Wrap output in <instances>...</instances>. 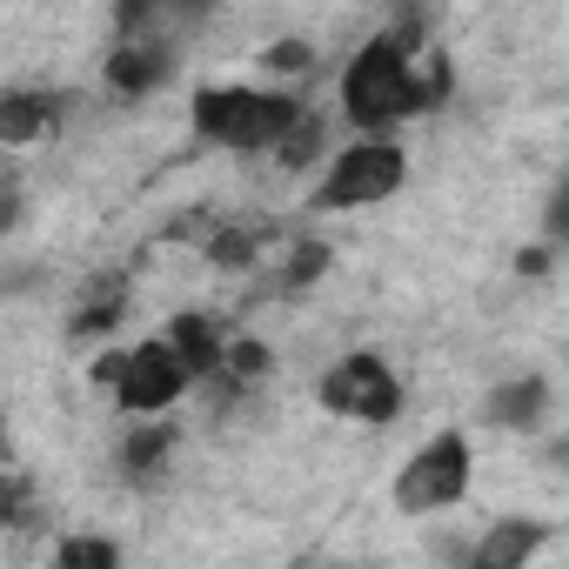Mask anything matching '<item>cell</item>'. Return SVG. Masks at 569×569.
<instances>
[{
	"label": "cell",
	"instance_id": "1",
	"mask_svg": "<svg viewBox=\"0 0 569 569\" xmlns=\"http://www.w3.org/2000/svg\"><path fill=\"white\" fill-rule=\"evenodd\" d=\"M449 88H456V68H449V54L429 48V21L402 14V21L376 28L342 61L336 108L356 128V141H396L402 121H422V114L449 108Z\"/></svg>",
	"mask_w": 569,
	"mask_h": 569
},
{
	"label": "cell",
	"instance_id": "2",
	"mask_svg": "<svg viewBox=\"0 0 569 569\" xmlns=\"http://www.w3.org/2000/svg\"><path fill=\"white\" fill-rule=\"evenodd\" d=\"M302 114L309 101L296 88H254V81H214V88H194L188 101L194 141L221 154H274Z\"/></svg>",
	"mask_w": 569,
	"mask_h": 569
},
{
	"label": "cell",
	"instance_id": "3",
	"mask_svg": "<svg viewBox=\"0 0 569 569\" xmlns=\"http://www.w3.org/2000/svg\"><path fill=\"white\" fill-rule=\"evenodd\" d=\"M469 482H476V449H469V436H462V429H436V436L416 442L409 462L396 469L389 502H396V516L429 522V516H449V509L469 496Z\"/></svg>",
	"mask_w": 569,
	"mask_h": 569
},
{
	"label": "cell",
	"instance_id": "4",
	"mask_svg": "<svg viewBox=\"0 0 569 569\" xmlns=\"http://www.w3.org/2000/svg\"><path fill=\"white\" fill-rule=\"evenodd\" d=\"M402 181H409V148H402V141H349V148H336V161L309 181V208H316V214L376 208V201H396Z\"/></svg>",
	"mask_w": 569,
	"mask_h": 569
},
{
	"label": "cell",
	"instance_id": "5",
	"mask_svg": "<svg viewBox=\"0 0 569 569\" xmlns=\"http://www.w3.org/2000/svg\"><path fill=\"white\" fill-rule=\"evenodd\" d=\"M316 402H322V416L389 429V422L402 416L409 389H402V376H396L389 356H376V349H349V356H336V362L316 376Z\"/></svg>",
	"mask_w": 569,
	"mask_h": 569
},
{
	"label": "cell",
	"instance_id": "6",
	"mask_svg": "<svg viewBox=\"0 0 569 569\" xmlns=\"http://www.w3.org/2000/svg\"><path fill=\"white\" fill-rule=\"evenodd\" d=\"M194 389H201V382L188 376L181 349H174L168 336H148V342H134V356H128V376H121V389H114V409H121L128 422H154V416H174Z\"/></svg>",
	"mask_w": 569,
	"mask_h": 569
},
{
	"label": "cell",
	"instance_id": "7",
	"mask_svg": "<svg viewBox=\"0 0 569 569\" xmlns=\"http://www.w3.org/2000/svg\"><path fill=\"white\" fill-rule=\"evenodd\" d=\"M68 108H74L68 88H0V148L21 154V148L61 134L68 128Z\"/></svg>",
	"mask_w": 569,
	"mask_h": 569
},
{
	"label": "cell",
	"instance_id": "8",
	"mask_svg": "<svg viewBox=\"0 0 569 569\" xmlns=\"http://www.w3.org/2000/svg\"><path fill=\"white\" fill-rule=\"evenodd\" d=\"M549 542V522L542 516H496L482 522L469 542H462V562L456 569H529Z\"/></svg>",
	"mask_w": 569,
	"mask_h": 569
},
{
	"label": "cell",
	"instance_id": "9",
	"mask_svg": "<svg viewBox=\"0 0 569 569\" xmlns=\"http://www.w3.org/2000/svg\"><path fill=\"white\" fill-rule=\"evenodd\" d=\"M174 81V48L168 41H114L101 54V88L114 101H148Z\"/></svg>",
	"mask_w": 569,
	"mask_h": 569
},
{
	"label": "cell",
	"instance_id": "10",
	"mask_svg": "<svg viewBox=\"0 0 569 569\" xmlns=\"http://www.w3.org/2000/svg\"><path fill=\"white\" fill-rule=\"evenodd\" d=\"M161 336L181 349V362H188V376H194V382H214V376L228 369V349H234V336H241V329H228V316L181 309V316H168V329H161Z\"/></svg>",
	"mask_w": 569,
	"mask_h": 569
},
{
	"label": "cell",
	"instance_id": "11",
	"mask_svg": "<svg viewBox=\"0 0 569 569\" xmlns=\"http://www.w3.org/2000/svg\"><path fill=\"white\" fill-rule=\"evenodd\" d=\"M174 456H181V422H174V416L134 422V429H121V442H114V469H121L134 489H154V482L174 469Z\"/></svg>",
	"mask_w": 569,
	"mask_h": 569
},
{
	"label": "cell",
	"instance_id": "12",
	"mask_svg": "<svg viewBox=\"0 0 569 569\" xmlns=\"http://www.w3.org/2000/svg\"><path fill=\"white\" fill-rule=\"evenodd\" d=\"M556 409V389L549 376H502L489 396H482V422L502 429V436H536Z\"/></svg>",
	"mask_w": 569,
	"mask_h": 569
},
{
	"label": "cell",
	"instance_id": "13",
	"mask_svg": "<svg viewBox=\"0 0 569 569\" xmlns=\"http://www.w3.org/2000/svg\"><path fill=\"white\" fill-rule=\"evenodd\" d=\"M121 322H128V274L114 268V274H94L88 289L74 296V309H68L61 336H68L74 349H88V342H108Z\"/></svg>",
	"mask_w": 569,
	"mask_h": 569
},
{
	"label": "cell",
	"instance_id": "14",
	"mask_svg": "<svg viewBox=\"0 0 569 569\" xmlns=\"http://www.w3.org/2000/svg\"><path fill=\"white\" fill-rule=\"evenodd\" d=\"M268 161H274L281 174H322V168L336 161V114L309 101V114H302V121L289 128V141H281V148H274Z\"/></svg>",
	"mask_w": 569,
	"mask_h": 569
},
{
	"label": "cell",
	"instance_id": "15",
	"mask_svg": "<svg viewBox=\"0 0 569 569\" xmlns=\"http://www.w3.org/2000/svg\"><path fill=\"white\" fill-rule=\"evenodd\" d=\"M329 268H336V248L316 241V234H302L289 254H281V268H274V296H309Z\"/></svg>",
	"mask_w": 569,
	"mask_h": 569
},
{
	"label": "cell",
	"instance_id": "16",
	"mask_svg": "<svg viewBox=\"0 0 569 569\" xmlns=\"http://www.w3.org/2000/svg\"><path fill=\"white\" fill-rule=\"evenodd\" d=\"M261 248H268V228H241V221H221V228L201 241L208 268H228V274L254 268V261H261Z\"/></svg>",
	"mask_w": 569,
	"mask_h": 569
},
{
	"label": "cell",
	"instance_id": "17",
	"mask_svg": "<svg viewBox=\"0 0 569 569\" xmlns=\"http://www.w3.org/2000/svg\"><path fill=\"white\" fill-rule=\"evenodd\" d=\"M121 562H128L121 556V536H101V529H74L48 556V569H121Z\"/></svg>",
	"mask_w": 569,
	"mask_h": 569
},
{
	"label": "cell",
	"instance_id": "18",
	"mask_svg": "<svg viewBox=\"0 0 569 569\" xmlns=\"http://www.w3.org/2000/svg\"><path fill=\"white\" fill-rule=\"evenodd\" d=\"M254 61H261V74H268V88H274V81H302V74L316 68V41H302V34H274Z\"/></svg>",
	"mask_w": 569,
	"mask_h": 569
},
{
	"label": "cell",
	"instance_id": "19",
	"mask_svg": "<svg viewBox=\"0 0 569 569\" xmlns=\"http://www.w3.org/2000/svg\"><path fill=\"white\" fill-rule=\"evenodd\" d=\"M221 376H234V382L254 396V389L274 376V349H268L261 336H234V349H228V369H221Z\"/></svg>",
	"mask_w": 569,
	"mask_h": 569
},
{
	"label": "cell",
	"instance_id": "20",
	"mask_svg": "<svg viewBox=\"0 0 569 569\" xmlns=\"http://www.w3.org/2000/svg\"><path fill=\"white\" fill-rule=\"evenodd\" d=\"M542 241H549V248H569V168L556 174V188H549V201H542Z\"/></svg>",
	"mask_w": 569,
	"mask_h": 569
},
{
	"label": "cell",
	"instance_id": "21",
	"mask_svg": "<svg viewBox=\"0 0 569 569\" xmlns=\"http://www.w3.org/2000/svg\"><path fill=\"white\" fill-rule=\"evenodd\" d=\"M128 356H134V349H101V356L88 362V382H94L101 396H114V389H121V376H128Z\"/></svg>",
	"mask_w": 569,
	"mask_h": 569
},
{
	"label": "cell",
	"instance_id": "22",
	"mask_svg": "<svg viewBox=\"0 0 569 569\" xmlns=\"http://www.w3.org/2000/svg\"><path fill=\"white\" fill-rule=\"evenodd\" d=\"M21 208H28V194H21V168H8V174H0V228H21Z\"/></svg>",
	"mask_w": 569,
	"mask_h": 569
},
{
	"label": "cell",
	"instance_id": "23",
	"mask_svg": "<svg viewBox=\"0 0 569 569\" xmlns=\"http://www.w3.org/2000/svg\"><path fill=\"white\" fill-rule=\"evenodd\" d=\"M549 261H556V248H549V241L516 248V274H522V281H542V274H549Z\"/></svg>",
	"mask_w": 569,
	"mask_h": 569
},
{
	"label": "cell",
	"instance_id": "24",
	"mask_svg": "<svg viewBox=\"0 0 569 569\" xmlns=\"http://www.w3.org/2000/svg\"><path fill=\"white\" fill-rule=\"evenodd\" d=\"M542 462H549V469H569V436H549V442H542Z\"/></svg>",
	"mask_w": 569,
	"mask_h": 569
},
{
	"label": "cell",
	"instance_id": "25",
	"mask_svg": "<svg viewBox=\"0 0 569 569\" xmlns=\"http://www.w3.org/2000/svg\"><path fill=\"white\" fill-rule=\"evenodd\" d=\"M322 569H356V562H322Z\"/></svg>",
	"mask_w": 569,
	"mask_h": 569
}]
</instances>
